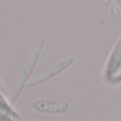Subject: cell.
<instances>
[{"label": "cell", "mask_w": 121, "mask_h": 121, "mask_svg": "<svg viewBox=\"0 0 121 121\" xmlns=\"http://www.w3.org/2000/svg\"><path fill=\"white\" fill-rule=\"evenodd\" d=\"M43 46H44V42L43 41L39 42L38 45L32 50L30 57L28 58L27 62H26V65L24 66L23 71L21 72L19 77L17 78V82H16L15 86H14V88H13V91H12V94H11V102L12 103H15V101L17 100V98L19 96L21 92L23 91L24 87L26 86V82H27L28 78L31 75L34 66H35V64H37V62H38L40 54H41L42 49H43Z\"/></svg>", "instance_id": "cell-1"}, {"label": "cell", "mask_w": 121, "mask_h": 121, "mask_svg": "<svg viewBox=\"0 0 121 121\" xmlns=\"http://www.w3.org/2000/svg\"><path fill=\"white\" fill-rule=\"evenodd\" d=\"M74 63V58L73 57H69L65 59L61 60V61L55 63L54 65L47 68L46 70L42 71L41 73H39L38 75H35L34 77L31 78V80L27 82L28 87H32V86H35V85H39L41 82H44L46 80L50 79V78L55 77L56 75L62 73L63 71H65L66 69H69L72 64Z\"/></svg>", "instance_id": "cell-2"}, {"label": "cell", "mask_w": 121, "mask_h": 121, "mask_svg": "<svg viewBox=\"0 0 121 121\" xmlns=\"http://www.w3.org/2000/svg\"><path fill=\"white\" fill-rule=\"evenodd\" d=\"M69 103L56 99H39L32 103V108L41 114H63L69 110Z\"/></svg>", "instance_id": "cell-3"}, {"label": "cell", "mask_w": 121, "mask_h": 121, "mask_svg": "<svg viewBox=\"0 0 121 121\" xmlns=\"http://www.w3.org/2000/svg\"><path fill=\"white\" fill-rule=\"evenodd\" d=\"M121 68V35L117 41L109 58H108L107 64L105 68V78L110 84H117V73Z\"/></svg>", "instance_id": "cell-4"}, {"label": "cell", "mask_w": 121, "mask_h": 121, "mask_svg": "<svg viewBox=\"0 0 121 121\" xmlns=\"http://www.w3.org/2000/svg\"><path fill=\"white\" fill-rule=\"evenodd\" d=\"M15 118H13L12 116L9 115H4V114H0V121H15Z\"/></svg>", "instance_id": "cell-5"}, {"label": "cell", "mask_w": 121, "mask_h": 121, "mask_svg": "<svg viewBox=\"0 0 121 121\" xmlns=\"http://www.w3.org/2000/svg\"><path fill=\"white\" fill-rule=\"evenodd\" d=\"M115 4H116V8H115L114 9V11L115 12H120V13H119V16H121V4L120 3L118 2V0H115Z\"/></svg>", "instance_id": "cell-6"}]
</instances>
